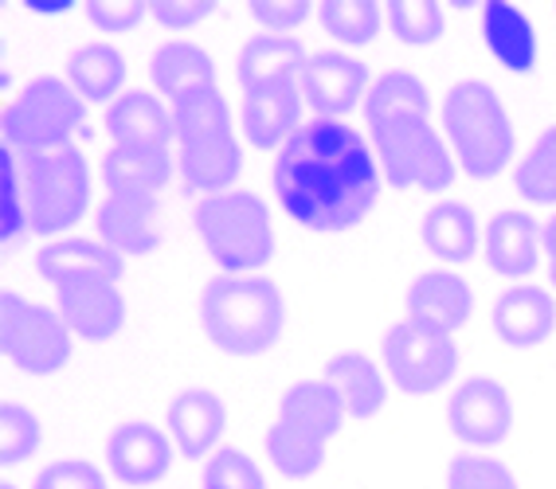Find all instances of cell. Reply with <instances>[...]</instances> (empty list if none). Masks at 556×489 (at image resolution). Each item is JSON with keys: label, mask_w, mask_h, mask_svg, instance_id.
Instances as JSON below:
<instances>
[{"label": "cell", "mask_w": 556, "mask_h": 489, "mask_svg": "<svg viewBox=\"0 0 556 489\" xmlns=\"http://www.w3.org/2000/svg\"><path fill=\"white\" fill-rule=\"evenodd\" d=\"M28 201H24L21 157L16 150H0V240L21 243L28 235Z\"/></svg>", "instance_id": "74e56055"}, {"label": "cell", "mask_w": 556, "mask_h": 489, "mask_svg": "<svg viewBox=\"0 0 556 489\" xmlns=\"http://www.w3.org/2000/svg\"><path fill=\"white\" fill-rule=\"evenodd\" d=\"M548 286H553V294H556V262H548Z\"/></svg>", "instance_id": "bcb514c9"}, {"label": "cell", "mask_w": 556, "mask_h": 489, "mask_svg": "<svg viewBox=\"0 0 556 489\" xmlns=\"http://www.w3.org/2000/svg\"><path fill=\"white\" fill-rule=\"evenodd\" d=\"M99 240L122 259H146L161 247V208L157 196L146 192H106L99 204Z\"/></svg>", "instance_id": "5bb4252c"}, {"label": "cell", "mask_w": 556, "mask_h": 489, "mask_svg": "<svg viewBox=\"0 0 556 489\" xmlns=\"http://www.w3.org/2000/svg\"><path fill=\"white\" fill-rule=\"evenodd\" d=\"M482 255H486V267L502 279H529L545 255L541 228L526 211H497L482 240Z\"/></svg>", "instance_id": "ac0fdd59"}, {"label": "cell", "mask_w": 556, "mask_h": 489, "mask_svg": "<svg viewBox=\"0 0 556 489\" xmlns=\"http://www.w3.org/2000/svg\"><path fill=\"white\" fill-rule=\"evenodd\" d=\"M204 489H267V478L243 450L224 447L204 466Z\"/></svg>", "instance_id": "ab89813d"}, {"label": "cell", "mask_w": 556, "mask_h": 489, "mask_svg": "<svg viewBox=\"0 0 556 489\" xmlns=\"http://www.w3.org/2000/svg\"><path fill=\"white\" fill-rule=\"evenodd\" d=\"M228 427V408L216 391L208 388H185L169 403V439L185 459H204L216 450Z\"/></svg>", "instance_id": "d6986e66"}, {"label": "cell", "mask_w": 556, "mask_h": 489, "mask_svg": "<svg viewBox=\"0 0 556 489\" xmlns=\"http://www.w3.org/2000/svg\"><path fill=\"white\" fill-rule=\"evenodd\" d=\"M43 442V423L36 411H28L24 403L9 400L0 408V462L4 466H21L28 462Z\"/></svg>", "instance_id": "8d00e7d4"}, {"label": "cell", "mask_w": 556, "mask_h": 489, "mask_svg": "<svg viewBox=\"0 0 556 489\" xmlns=\"http://www.w3.org/2000/svg\"><path fill=\"white\" fill-rule=\"evenodd\" d=\"M380 165L372 141L349 121L314 118L275 153L270 184L290 220L306 231L341 235L365 223L380 201Z\"/></svg>", "instance_id": "6da1fadb"}, {"label": "cell", "mask_w": 556, "mask_h": 489, "mask_svg": "<svg viewBox=\"0 0 556 489\" xmlns=\"http://www.w3.org/2000/svg\"><path fill=\"white\" fill-rule=\"evenodd\" d=\"M486 240L478 228L475 211L458 201H439L424 216V247L443 262H467L475 259L478 243Z\"/></svg>", "instance_id": "f546056e"}, {"label": "cell", "mask_w": 556, "mask_h": 489, "mask_svg": "<svg viewBox=\"0 0 556 489\" xmlns=\"http://www.w3.org/2000/svg\"><path fill=\"white\" fill-rule=\"evenodd\" d=\"M372 153L392 189L419 192H447L458 177V160L451 145H443V133L431 126V118H392L380 126H368Z\"/></svg>", "instance_id": "8992f818"}, {"label": "cell", "mask_w": 556, "mask_h": 489, "mask_svg": "<svg viewBox=\"0 0 556 489\" xmlns=\"http://www.w3.org/2000/svg\"><path fill=\"white\" fill-rule=\"evenodd\" d=\"M299 87L314 118L345 121L368 99L372 75H368L365 60L349 55V51H314L299 75Z\"/></svg>", "instance_id": "30bf717a"}, {"label": "cell", "mask_w": 556, "mask_h": 489, "mask_svg": "<svg viewBox=\"0 0 556 489\" xmlns=\"http://www.w3.org/2000/svg\"><path fill=\"white\" fill-rule=\"evenodd\" d=\"M494 333L509 349H536L556 333V298L553 289L533 286V282H517L502 289L494 298Z\"/></svg>", "instance_id": "2e32d148"}, {"label": "cell", "mask_w": 556, "mask_h": 489, "mask_svg": "<svg viewBox=\"0 0 556 489\" xmlns=\"http://www.w3.org/2000/svg\"><path fill=\"white\" fill-rule=\"evenodd\" d=\"M514 184L529 204H556V126H548L514 165Z\"/></svg>", "instance_id": "e575fe53"}, {"label": "cell", "mask_w": 556, "mask_h": 489, "mask_svg": "<svg viewBox=\"0 0 556 489\" xmlns=\"http://www.w3.org/2000/svg\"><path fill=\"white\" fill-rule=\"evenodd\" d=\"M447 427L467 447H497L514 430V400L497 379L470 376L451 396Z\"/></svg>", "instance_id": "8fae6325"}, {"label": "cell", "mask_w": 556, "mask_h": 489, "mask_svg": "<svg viewBox=\"0 0 556 489\" xmlns=\"http://www.w3.org/2000/svg\"><path fill=\"white\" fill-rule=\"evenodd\" d=\"M443 133L458 169L470 180H494L514 165L517 133L506 102L482 79H463L443 99Z\"/></svg>", "instance_id": "3957f363"}, {"label": "cell", "mask_w": 556, "mask_h": 489, "mask_svg": "<svg viewBox=\"0 0 556 489\" xmlns=\"http://www.w3.org/2000/svg\"><path fill=\"white\" fill-rule=\"evenodd\" d=\"M302 106H306V94H302L299 79H278L267 87L243 90V138L255 145V150L278 153L294 133L306 126L302 121Z\"/></svg>", "instance_id": "4fadbf2b"}, {"label": "cell", "mask_w": 556, "mask_h": 489, "mask_svg": "<svg viewBox=\"0 0 556 489\" xmlns=\"http://www.w3.org/2000/svg\"><path fill=\"white\" fill-rule=\"evenodd\" d=\"M392 118H431V94L412 70H384L365 99V121L380 126Z\"/></svg>", "instance_id": "1f68e13d"}, {"label": "cell", "mask_w": 556, "mask_h": 489, "mask_svg": "<svg viewBox=\"0 0 556 489\" xmlns=\"http://www.w3.org/2000/svg\"><path fill=\"white\" fill-rule=\"evenodd\" d=\"M177 172L185 192H197L200 201L219 196V192H231V184L243 172V153H239L236 133L216 141H200V145H185L177 153Z\"/></svg>", "instance_id": "7402d4cb"}, {"label": "cell", "mask_w": 556, "mask_h": 489, "mask_svg": "<svg viewBox=\"0 0 556 489\" xmlns=\"http://www.w3.org/2000/svg\"><path fill=\"white\" fill-rule=\"evenodd\" d=\"M36 489H106V478L87 459H60L36 474Z\"/></svg>", "instance_id": "60d3db41"}, {"label": "cell", "mask_w": 556, "mask_h": 489, "mask_svg": "<svg viewBox=\"0 0 556 489\" xmlns=\"http://www.w3.org/2000/svg\"><path fill=\"white\" fill-rule=\"evenodd\" d=\"M67 82L83 102H114L126 94V55L114 43H83L71 51Z\"/></svg>", "instance_id": "484cf974"}, {"label": "cell", "mask_w": 556, "mask_h": 489, "mask_svg": "<svg viewBox=\"0 0 556 489\" xmlns=\"http://www.w3.org/2000/svg\"><path fill=\"white\" fill-rule=\"evenodd\" d=\"M31 235H60L90 208V165L79 150L16 153Z\"/></svg>", "instance_id": "52a82bcc"}, {"label": "cell", "mask_w": 556, "mask_h": 489, "mask_svg": "<svg viewBox=\"0 0 556 489\" xmlns=\"http://www.w3.org/2000/svg\"><path fill=\"white\" fill-rule=\"evenodd\" d=\"M126 259L110 250L102 240H51L36 250V274L51 286H63L71 279H110L118 282Z\"/></svg>", "instance_id": "ffe728a7"}, {"label": "cell", "mask_w": 556, "mask_h": 489, "mask_svg": "<svg viewBox=\"0 0 556 489\" xmlns=\"http://www.w3.org/2000/svg\"><path fill=\"white\" fill-rule=\"evenodd\" d=\"M321 28L333 36L345 48H365V43L377 40L380 21H384V9L377 0H326L318 9Z\"/></svg>", "instance_id": "836d02e7"}, {"label": "cell", "mask_w": 556, "mask_h": 489, "mask_svg": "<svg viewBox=\"0 0 556 489\" xmlns=\"http://www.w3.org/2000/svg\"><path fill=\"white\" fill-rule=\"evenodd\" d=\"M212 12H216V4H208V0H157V4H150V16L169 31L197 28Z\"/></svg>", "instance_id": "ee69618b"}, {"label": "cell", "mask_w": 556, "mask_h": 489, "mask_svg": "<svg viewBox=\"0 0 556 489\" xmlns=\"http://www.w3.org/2000/svg\"><path fill=\"white\" fill-rule=\"evenodd\" d=\"M447 489H521L514 469L506 462L490 459V454H455L447 466Z\"/></svg>", "instance_id": "f35d334b"}, {"label": "cell", "mask_w": 556, "mask_h": 489, "mask_svg": "<svg viewBox=\"0 0 556 489\" xmlns=\"http://www.w3.org/2000/svg\"><path fill=\"white\" fill-rule=\"evenodd\" d=\"M248 12L251 21H258L263 28L275 31V36H290V28H299L309 12H314V4H306V0H255Z\"/></svg>", "instance_id": "7bdbcfd3"}, {"label": "cell", "mask_w": 556, "mask_h": 489, "mask_svg": "<svg viewBox=\"0 0 556 489\" xmlns=\"http://www.w3.org/2000/svg\"><path fill=\"white\" fill-rule=\"evenodd\" d=\"M541 243H545V262H556V216L541 228Z\"/></svg>", "instance_id": "f6af8a7d"}, {"label": "cell", "mask_w": 556, "mask_h": 489, "mask_svg": "<svg viewBox=\"0 0 556 489\" xmlns=\"http://www.w3.org/2000/svg\"><path fill=\"white\" fill-rule=\"evenodd\" d=\"M173 177V153L150 150V145H114L102 157V180L106 192H146L157 196Z\"/></svg>", "instance_id": "4316f807"}, {"label": "cell", "mask_w": 556, "mask_h": 489, "mask_svg": "<svg viewBox=\"0 0 556 489\" xmlns=\"http://www.w3.org/2000/svg\"><path fill=\"white\" fill-rule=\"evenodd\" d=\"M106 133L114 145H150V150H169V141L177 138L173 114L150 90H126L106 111Z\"/></svg>", "instance_id": "603a6c76"}, {"label": "cell", "mask_w": 556, "mask_h": 489, "mask_svg": "<svg viewBox=\"0 0 556 489\" xmlns=\"http://www.w3.org/2000/svg\"><path fill=\"white\" fill-rule=\"evenodd\" d=\"M169 114H173V130H177L180 150H185V145H200V141H216V138L236 133L231 130V106L216 82H212V87L185 90L180 99H173Z\"/></svg>", "instance_id": "f1b7e54d"}, {"label": "cell", "mask_w": 556, "mask_h": 489, "mask_svg": "<svg viewBox=\"0 0 556 489\" xmlns=\"http://www.w3.org/2000/svg\"><path fill=\"white\" fill-rule=\"evenodd\" d=\"M4 489H16V486H4Z\"/></svg>", "instance_id": "7dc6e473"}, {"label": "cell", "mask_w": 556, "mask_h": 489, "mask_svg": "<svg viewBox=\"0 0 556 489\" xmlns=\"http://www.w3.org/2000/svg\"><path fill=\"white\" fill-rule=\"evenodd\" d=\"M384 24L407 48H428L447 31L443 9L435 0H392V4H384Z\"/></svg>", "instance_id": "d590c367"}, {"label": "cell", "mask_w": 556, "mask_h": 489, "mask_svg": "<svg viewBox=\"0 0 556 489\" xmlns=\"http://www.w3.org/2000/svg\"><path fill=\"white\" fill-rule=\"evenodd\" d=\"M329 388L338 391L341 408H345L349 420H372L384 411L388 400V379L380 372V364L365 352H338L329 357L326 376H321Z\"/></svg>", "instance_id": "44dd1931"}, {"label": "cell", "mask_w": 556, "mask_h": 489, "mask_svg": "<svg viewBox=\"0 0 556 489\" xmlns=\"http://www.w3.org/2000/svg\"><path fill=\"white\" fill-rule=\"evenodd\" d=\"M67 321L60 310H48L40 301H28L24 294L0 298V349L4 357L28 376H55L71 360Z\"/></svg>", "instance_id": "ba28073f"}, {"label": "cell", "mask_w": 556, "mask_h": 489, "mask_svg": "<svg viewBox=\"0 0 556 489\" xmlns=\"http://www.w3.org/2000/svg\"><path fill=\"white\" fill-rule=\"evenodd\" d=\"M106 466L122 486H153L173 469V439L146 420L118 423L106 439Z\"/></svg>", "instance_id": "9a60e30c"}, {"label": "cell", "mask_w": 556, "mask_h": 489, "mask_svg": "<svg viewBox=\"0 0 556 489\" xmlns=\"http://www.w3.org/2000/svg\"><path fill=\"white\" fill-rule=\"evenodd\" d=\"M482 36H486V48L506 70H526L536 67V28L526 16V9L506 4V0H490L482 4Z\"/></svg>", "instance_id": "cb8c5ba5"}, {"label": "cell", "mask_w": 556, "mask_h": 489, "mask_svg": "<svg viewBox=\"0 0 556 489\" xmlns=\"http://www.w3.org/2000/svg\"><path fill=\"white\" fill-rule=\"evenodd\" d=\"M192 220H197V235L208 247L219 274H258L275 259L270 211L255 192L231 189L208 196L197 204Z\"/></svg>", "instance_id": "277c9868"}, {"label": "cell", "mask_w": 556, "mask_h": 489, "mask_svg": "<svg viewBox=\"0 0 556 489\" xmlns=\"http://www.w3.org/2000/svg\"><path fill=\"white\" fill-rule=\"evenodd\" d=\"M83 12L99 31L122 36V31L141 28V21L150 16V4H141V0H90Z\"/></svg>", "instance_id": "b9f144b4"}, {"label": "cell", "mask_w": 556, "mask_h": 489, "mask_svg": "<svg viewBox=\"0 0 556 489\" xmlns=\"http://www.w3.org/2000/svg\"><path fill=\"white\" fill-rule=\"evenodd\" d=\"M55 310L67 330L90 345L114 340L126 325V298L110 279H71L55 286Z\"/></svg>", "instance_id": "7c38bea8"}, {"label": "cell", "mask_w": 556, "mask_h": 489, "mask_svg": "<svg viewBox=\"0 0 556 489\" xmlns=\"http://www.w3.org/2000/svg\"><path fill=\"white\" fill-rule=\"evenodd\" d=\"M306 60H309L306 48H302L294 36L258 31V36H251V40L239 48V63H236L239 87L255 90V87H267V82H278V79H299Z\"/></svg>", "instance_id": "d4e9b609"}, {"label": "cell", "mask_w": 556, "mask_h": 489, "mask_svg": "<svg viewBox=\"0 0 556 489\" xmlns=\"http://www.w3.org/2000/svg\"><path fill=\"white\" fill-rule=\"evenodd\" d=\"M388 379L407 396H435L458 372V345L451 333H435L416 321L392 325L380 345Z\"/></svg>", "instance_id": "9c48e42d"}, {"label": "cell", "mask_w": 556, "mask_h": 489, "mask_svg": "<svg viewBox=\"0 0 556 489\" xmlns=\"http://www.w3.org/2000/svg\"><path fill=\"white\" fill-rule=\"evenodd\" d=\"M150 79H153V87H157L161 94L180 99L185 90L212 87V82H216V63H212V55L200 48V43L169 40V43H161V48L153 51Z\"/></svg>", "instance_id": "4dcf8cb0"}, {"label": "cell", "mask_w": 556, "mask_h": 489, "mask_svg": "<svg viewBox=\"0 0 556 489\" xmlns=\"http://www.w3.org/2000/svg\"><path fill=\"white\" fill-rule=\"evenodd\" d=\"M0 130H4V145L16 153L75 150V141L87 133V102L75 94L67 79L40 75L9 102Z\"/></svg>", "instance_id": "5b68a950"}, {"label": "cell", "mask_w": 556, "mask_h": 489, "mask_svg": "<svg viewBox=\"0 0 556 489\" xmlns=\"http://www.w3.org/2000/svg\"><path fill=\"white\" fill-rule=\"evenodd\" d=\"M404 306L407 321L455 337L475 313V289H470L467 279H458L455 270H428L407 286Z\"/></svg>", "instance_id": "e0dca14e"}, {"label": "cell", "mask_w": 556, "mask_h": 489, "mask_svg": "<svg viewBox=\"0 0 556 489\" xmlns=\"http://www.w3.org/2000/svg\"><path fill=\"white\" fill-rule=\"evenodd\" d=\"M275 420L329 442L341 430V423H345V408H341L338 391L329 388L326 379H299V384L287 388V396L278 400Z\"/></svg>", "instance_id": "83f0119b"}, {"label": "cell", "mask_w": 556, "mask_h": 489, "mask_svg": "<svg viewBox=\"0 0 556 489\" xmlns=\"http://www.w3.org/2000/svg\"><path fill=\"white\" fill-rule=\"evenodd\" d=\"M200 325L228 357H258L287 330V301L275 279L216 274L200 289Z\"/></svg>", "instance_id": "7a4b0ae2"}, {"label": "cell", "mask_w": 556, "mask_h": 489, "mask_svg": "<svg viewBox=\"0 0 556 489\" xmlns=\"http://www.w3.org/2000/svg\"><path fill=\"white\" fill-rule=\"evenodd\" d=\"M326 450H329L326 439L306 435V430L290 427V423H282V420H275L267 430V459L287 481L314 478V474L326 466Z\"/></svg>", "instance_id": "d6a6232c"}]
</instances>
